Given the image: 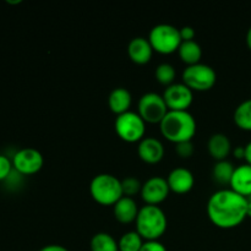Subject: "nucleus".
<instances>
[{
    "instance_id": "nucleus-31",
    "label": "nucleus",
    "mask_w": 251,
    "mask_h": 251,
    "mask_svg": "<svg viewBox=\"0 0 251 251\" xmlns=\"http://www.w3.org/2000/svg\"><path fill=\"white\" fill-rule=\"evenodd\" d=\"M233 156L238 159H244L245 158V146H237L233 150Z\"/></svg>"
},
{
    "instance_id": "nucleus-25",
    "label": "nucleus",
    "mask_w": 251,
    "mask_h": 251,
    "mask_svg": "<svg viewBox=\"0 0 251 251\" xmlns=\"http://www.w3.org/2000/svg\"><path fill=\"white\" fill-rule=\"evenodd\" d=\"M122 188L124 196L134 199V196H136L137 194H141L142 184L135 176H127L122 180Z\"/></svg>"
},
{
    "instance_id": "nucleus-14",
    "label": "nucleus",
    "mask_w": 251,
    "mask_h": 251,
    "mask_svg": "<svg viewBox=\"0 0 251 251\" xmlns=\"http://www.w3.org/2000/svg\"><path fill=\"white\" fill-rule=\"evenodd\" d=\"M127 55H129L130 60L137 65L149 64L153 55V48H152L149 38H145V37L132 38L127 46Z\"/></svg>"
},
{
    "instance_id": "nucleus-2",
    "label": "nucleus",
    "mask_w": 251,
    "mask_h": 251,
    "mask_svg": "<svg viewBox=\"0 0 251 251\" xmlns=\"http://www.w3.org/2000/svg\"><path fill=\"white\" fill-rule=\"evenodd\" d=\"M196 120L188 110L173 112L169 110L159 124L162 136L169 142L180 144V142L193 141L196 134Z\"/></svg>"
},
{
    "instance_id": "nucleus-18",
    "label": "nucleus",
    "mask_w": 251,
    "mask_h": 251,
    "mask_svg": "<svg viewBox=\"0 0 251 251\" xmlns=\"http://www.w3.org/2000/svg\"><path fill=\"white\" fill-rule=\"evenodd\" d=\"M207 150L210 156L215 161H226L232 152V144L225 134H215L207 142Z\"/></svg>"
},
{
    "instance_id": "nucleus-11",
    "label": "nucleus",
    "mask_w": 251,
    "mask_h": 251,
    "mask_svg": "<svg viewBox=\"0 0 251 251\" xmlns=\"http://www.w3.org/2000/svg\"><path fill=\"white\" fill-rule=\"evenodd\" d=\"M171 189H169L167 179L163 176H151L142 184L141 199L146 205L158 206L167 200Z\"/></svg>"
},
{
    "instance_id": "nucleus-34",
    "label": "nucleus",
    "mask_w": 251,
    "mask_h": 251,
    "mask_svg": "<svg viewBox=\"0 0 251 251\" xmlns=\"http://www.w3.org/2000/svg\"><path fill=\"white\" fill-rule=\"evenodd\" d=\"M247 215L248 217L251 218V196L248 198V208H247Z\"/></svg>"
},
{
    "instance_id": "nucleus-12",
    "label": "nucleus",
    "mask_w": 251,
    "mask_h": 251,
    "mask_svg": "<svg viewBox=\"0 0 251 251\" xmlns=\"http://www.w3.org/2000/svg\"><path fill=\"white\" fill-rule=\"evenodd\" d=\"M167 183H168L172 193L184 195V194H188L193 190L194 185H195V178L189 169L179 167V168H174L168 174Z\"/></svg>"
},
{
    "instance_id": "nucleus-21",
    "label": "nucleus",
    "mask_w": 251,
    "mask_h": 251,
    "mask_svg": "<svg viewBox=\"0 0 251 251\" xmlns=\"http://www.w3.org/2000/svg\"><path fill=\"white\" fill-rule=\"evenodd\" d=\"M233 120L240 130L251 131V100H244L235 108Z\"/></svg>"
},
{
    "instance_id": "nucleus-4",
    "label": "nucleus",
    "mask_w": 251,
    "mask_h": 251,
    "mask_svg": "<svg viewBox=\"0 0 251 251\" xmlns=\"http://www.w3.org/2000/svg\"><path fill=\"white\" fill-rule=\"evenodd\" d=\"M90 194L93 200L100 205L114 206L124 196L122 180L112 174H98L91 181Z\"/></svg>"
},
{
    "instance_id": "nucleus-27",
    "label": "nucleus",
    "mask_w": 251,
    "mask_h": 251,
    "mask_svg": "<svg viewBox=\"0 0 251 251\" xmlns=\"http://www.w3.org/2000/svg\"><path fill=\"white\" fill-rule=\"evenodd\" d=\"M12 168H14L12 161H10L9 157L0 154V181H4L9 178V176L12 172Z\"/></svg>"
},
{
    "instance_id": "nucleus-24",
    "label": "nucleus",
    "mask_w": 251,
    "mask_h": 251,
    "mask_svg": "<svg viewBox=\"0 0 251 251\" xmlns=\"http://www.w3.org/2000/svg\"><path fill=\"white\" fill-rule=\"evenodd\" d=\"M176 75V69H174L173 65H171L168 63L159 64L156 68V71H154V77H156V80L161 85L166 86V87L173 85Z\"/></svg>"
},
{
    "instance_id": "nucleus-9",
    "label": "nucleus",
    "mask_w": 251,
    "mask_h": 251,
    "mask_svg": "<svg viewBox=\"0 0 251 251\" xmlns=\"http://www.w3.org/2000/svg\"><path fill=\"white\" fill-rule=\"evenodd\" d=\"M43 164L44 158L41 152L31 147L19 150L12 158L14 169L21 176H33L38 173Z\"/></svg>"
},
{
    "instance_id": "nucleus-17",
    "label": "nucleus",
    "mask_w": 251,
    "mask_h": 251,
    "mask_svg": "<svg viewBox=\"0 0 251 251\" xmlns=\"http://www.w3.org/2000/svg\"><path fill=\"white\" fill-rule=\"evenodd\" d=\"M132 97L131 93L124 87H117L109 93L108 97V107L115 115H122L124 113L130 112Z\"/></svg>"
},
{
    "instance_id": "nucleus-16",
    "label": "nucleus",
    "mask_w": 251,
    "mask_h": 251,
    "mask_svg": "<svg viewBox=\"0 0 251 251\" xmlns=\"http://www.w3.org/2000/svg\"><path fill=\"white\" fill-rule=\"evenodd\" d=\"M229 189L247 199L251 196V166L245 163L235 167Z\"/></svg>"
},
{
    "instance_id": "nucleus-5",
    "label": "nucleus",
    "mask_w": 251,
    "mask_h": 251,
    "mask_svg": "<svg viewBox=\"0 0 251 251\" xmlns=\"http://www.w3.org/2000/svg\"><path fill=\"white\" fill-rule=\"evenodd\" d=\"M149 41L153 48V51H157L162 55L176 53L183 43L180 31L168 24H159L154 26L150 31Z\"/></svg>"
},
{
    "instance_id": "nucleus-20",
    "label": "nucleus",
    "mask_w": 251,
    "mask_h": 251,
    "mask_svg": "<svg viewBox=\"0 0 251 251\" xmlns=\"http://www.w3.org/2000/svg\"><path fill=\"white\" fill-rule=\"evenodd\" d=\"M91 251H119V245L109 233H96L90 243Z\"/></svg>"
},
{
    "instance_id": "nucleus-1",
    "label": "nucleus",
    "mask_w": 251,
    "mask_h": 251,
    "mask_svg": "<svg viewBox=\"0 0 251 251\" xmlns=\"http://www.w3.org/2000/svg\"><path fill=\"white\" fill-rule=\"evenodd\" d=\"M248 199L232 189H221L211 195L207 202V216L213 226L221 229H232L248 217Z\"/></svg>"
},
{
    "instance_id": "nucleus-28",
    "label": "nucleus",
    "mask_w": 251,
    "mask_h": 251,
    "mask_svg": "<svg viewBox=\"0 0 251 251\" xmlns=\"http://www.w3.org/2000/svg\"><path fill=\"white\" fill-rule=\"evenodd\" d=\"M140 251H167V248L159 240H147Z\"/></svg>"
},
{
    "instance_id": "nucleus-15",
    "label": "nucleus",
    "mask_w": 251,
    "mask_h": 251,
    "mask_svg": "<svg viewBox=\"0 0 251 251\" xmlns=\"http://www.w3.org/2000/svg\"><path fill=\"white\" fill-rule=\"evenodd\" d=\"M139 206L136 201L132 198H126L123 196L114 206H113V215L114 218L122 225H130V223L136 221L137 215H139Z\"/></svg>"
},
{
    "instance_id": "nucleus-30",
    "label": "nucleus",
    "mask_w": 251,
    "mask_h": 251,
    "mask_svg": "<svg viewBox=\"0 0 251 251\" xmlns=\"http://www.w3.org/2000/svg\"><path fill=\"white\" fill-rule=\"evenodd\" d=\"M38 251H69L63 245H58V244H50V245H46L42 249H39Z\"/></svg>"
},
{
    "instance_id": "nucleus-35",
    "label": "nucleus",
    "mask_w": 251,
    "mask_h": 251,
    "mask_svg": "<svg viewBox=\"0 0 251 251\" xmlns=\"http://www.w3.org/2000/svg\"><path fill=\"white\" fill-rule=\"evenodd\" d=\"M7 4H11V5H17V4H21V0H16V1H11V0H6Z\"/></svg>"
},
{
    "instance_id": "nucleus-23",
    "label": "nucleus",
    "mask_w": 251,
    "mask_h": 251,
    "mask_svg": "<svg viewBox=\"0 0 251 251\" xmlns=\"http://www.w3.org/2000/svg\"><path fill=\"white\" fill-rule=\"evenodd\" d=\"M145 240L142 239L141 235L136 230H130V232L124 233L118 240L119 245V251H140Z\"/></svg>"
},
{
    "instance_id": "nucleus-7",
    "label": "nucleus",
    "mask_w": 251,
    "mask_h": 251,
    "mask_svg": "<svg viewBox=\"0 0 251 251\" xmlns=\"http://www.w3.org/2000/svg\"><path fill=\"white\" fill-rule=\"evenodd\" d=\"M114 127L118 136L127 144L140 142L142 139H145V134H146V123L137 113L131 112V110L118 115Z\"/></svg>"
},
{
    "instance_id": "nucleus-13",
    "label": "nucleus",
    "mask_w": 251,
    "mask_h": 251,
    "mask_svg": "<svg viewBox=\"0 0 251 251\" xmlns=\"http://www.w3.org/2000/svg\"><path fill=\"white\" fill-rule=\"evenodd\" d=\"M137 154L147 164H157L163 159L164 146L156 137H145L139 142Z\"/></svg>"
},
{
    "instance_id": "nucleus-26",
    "label": "nucleus",
    "mask_w": 251,
    "mask_h": 251,
    "mask_svg": "<svg viewBox=\"0 0 251 251\" xmlns=\"http://www.w3.org/2000/svg\"><path fill=\"white\" fill-rule=\"evenodd\" d=\"M194 151H195V147H194L193 141L180 142V144L176 145V153L178 154L180 158H190L194 154Z\"/></svg>"
},
{
    "instance_id": "nucleus-19",
    "label": "nucleus",
    "mask_w": 251,
    "mask_h": 251,
    "mask_svg": "<svg viewBox=\"0 0 251 251\" xmlns=\"http://www.w3.org/2000/svg\"><path fill=\"white\" fill-rule=\"evenodd\" d=\"M178 54L180 60L186 64V66H191L200 63L201 58H202V49H201L200 44L195 41L183 42L179 47Z\"/></svg>"
},
{
    "instance_id": "nucleus-22",
    "label": "nucleus",
    "mask_w": 251,
    "mask_h": 251,
    "mask_svg": "<svg viewBox=\"0 0 251 251\" xmlns=\"http://www.w3.org/2000/svg\"><path fill=\"white\" fill-rule=\"evenodd\" d=\"M234 166L229 161L216 162L212 169L213 180L220 185H229L232 180L233 173H234Z\"/></svg>"
},
{
    "instance_id": "nucleus-33",
    "label": "nucleus",
    "mask_w": 251,
    "mask_h": 251,
    "mask_svg": "<svg viewBox=\"0 0 251 251\" xmlns=\"http://www.w3.org/2000/svg\"><path fill=\"white\" fill-rule=\"evenodd\" d=\"M247 44L249 47V49L251 50V27L248 29V33H247Z\"/></svg>"
},
{
    "instance_id": "nucleus-29",
    "label": "nucleus",
    "mask_w": 251,
    "mask_h": 251,
    "mask_svg": "<svg viewBox=\"0 0 251 251\" xmlns=\"http://www.w3.org/2000/svg\"><path fill=\"white\" fill-rule=\"evenodd\" d=\"M180 31V37L183 42H189V41H195V29L190 26H185L183 28L179 29Z\"/></svg>"
},
{
    "instance_id": "nucleus-8",
    "label": "nucleus",
    "mask_w": 251,
    "mask_h": 251,
    "mask_svg": "<svg viewBox=\"0 0 251 251\" xmlns=\"http://www.w3.org/2000/svg\"><path fill=\"white\" fill-rule=\"evenodd\" d=\"M163 97L158 93L149 92L141 96L137 104V114L146 124H161L168 113Z\"/></svg>"
},
{
    "instance_id": "nucleus-3",
    "label": "nucleus",
    "mask_w": 251,
    "mask_h": 251,
    "mask_svg": "<svg viewBox=\"0 0 251 251\" xmlns=\"http://www.w3.org/2000/svg\"><path fill=\"white\" fill-rule=\"evenodd\" d=\"M136 232L145 242L158 240L168 227L166 213L159 206L145 205L140 208L136 221Z\"/></svg>"
},
{
    "instance_id": "nucleus-10",
    "label": "nucleus",
    "mask_w": 251,
    "mask_h": 251,
    "mask_svg": "<svg viewBox=\"0 0 251 251\" xmlns=\"http://www.w3.org/2000/svg\"><path fill=\"white\" fill-rule=\"evenodd\" d=\"M162 97L166 102L168 110H173V112L188 110L194 102V92L183 82L173 83L166 87Z\"/></svg>"
},
{
    "instance_id": "nucleus-6",
    "label": "nucleus",
    "mask_w": 251,
    "mask_h": 251,
    "mask_svg": "<svg viewBox=\"0 0 251 251\" xmlns=\"http://www.w3.org/2000/svg\"><path fill=\"white\" fill-rule=\"evenodd\" d=\"M181 80L185 86L191 91L196 92H205L210 91L217 81V74L215 69L206 64H195V65L186 66L181 74Z\"/></svg>"
},
{
    "instance_id": "nucleus-32",
    "label": "nucleus",
    "mask_w": 251,
    "mask_h": 251,
    "mask_svg": "<svg viewBox=\"0 0 251 251\" xmlns=\"http://www.w3.org/2000/svg\"><path fill=\"white\" fill-rule=\"evenodd\" d=\"M245 161L247 164L251 166V141L248 145H245Z\"/></svg>"
}]
</instances>
